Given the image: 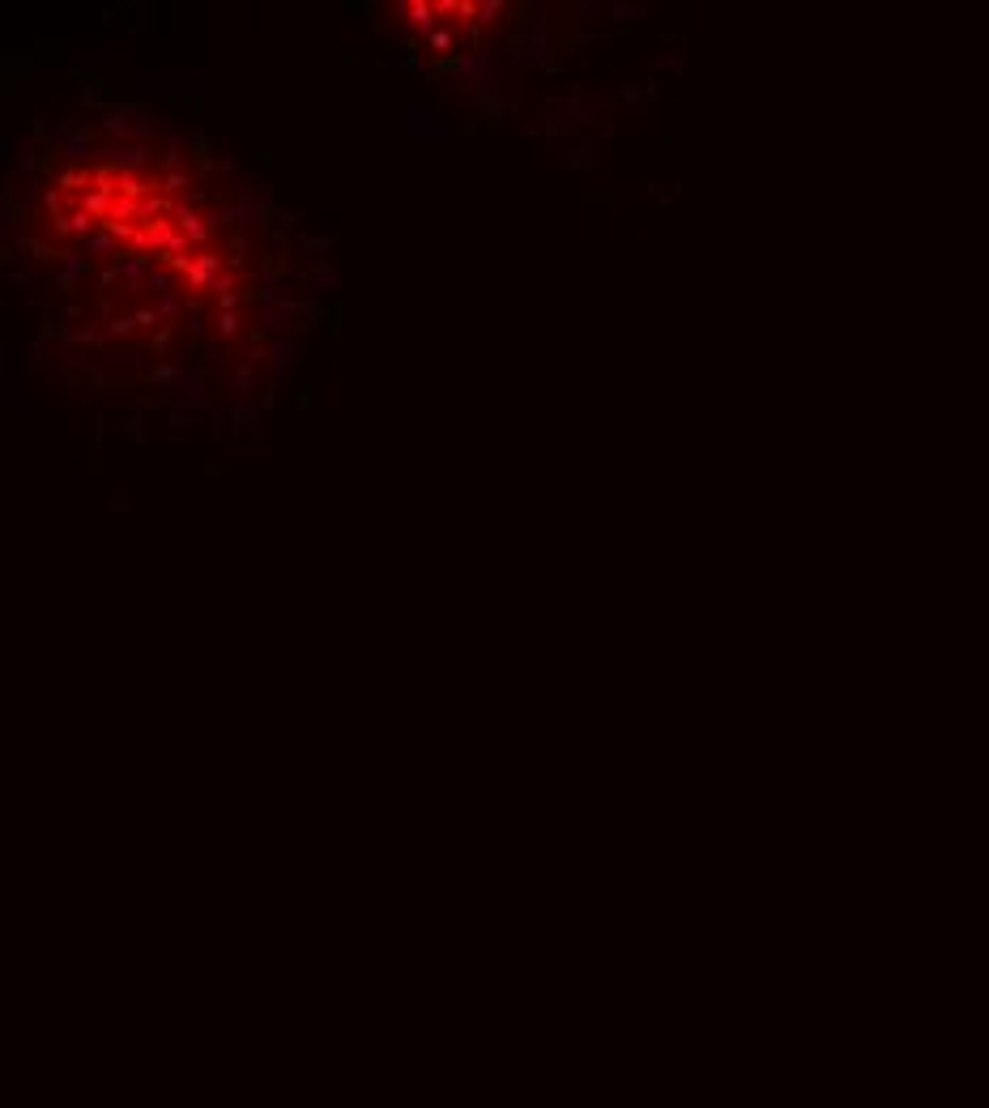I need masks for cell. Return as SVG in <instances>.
<instances>
[{"instance_id": "6da1fadb", "label": "cell", "mask_w": 989, "mask_h": 1108, "mask_svg": "<svg viewBox=\"0 0 989 1108\" xmlns=\"http://www.w3.org/2000/svg\"><path fill=\"white\" fill-rule=\"evenodd\" d=\"M179 269L188 273V286H205L218 269H222V256H196V260H184V256H171Z\"/></svg>"}, {"instance_id": "7a4b0ae2", "label": "cell", "mask_w": 989, "mask_h": 1108, "mask_svg": "<svg viewBox=\"0 0 989 1108\" xmlns=\"http://www.w3.org/2000/svg\"><path fill=\"white\" fill-rule=\"evenodd\" d=\"M397 13H401L409 26H418V30H427V35H431V26H435V18H440V4H427V0H406V4H397Z\"/></svg>"}, {"instance_id": "3957f363", "label": "cell", "mask_w": 989, "mask_h": 1108, "mask_svg": "<svg viewBox=\"0 0 989 1108\" xmlns=\"http://www.w3.org/2000/svg\"><path fill=\"white\" fill-rule=\"evenodd\" d=\"M427 47L435 52V56H448V52H457V47H461V35H457V30H431Z\"/></svg>"}, {"instance_id": "277c9868", "label": "cell", "mask_w": 989, "mask_h": 1108, "mask_svg": "<svg viewBox=\"0 0 989 1108\" xmlns=\"http://www.w3.org/2000/svg\"><path fill=\"white\" fill-rule=\"evenodd\" d=\"M218 324H222V332H227V337H231V332L239 329V320H235V316H222V320H218Z\"/></svg>"}, {"instance_id": "5b68a950", "label": "cell", "mask_w": 989, "mask_h": 1108, "mask_svg": "<svg viewBox=\"0 0 989 1108\" xmlns=\"http://www.w3.org/2000/svg\"><path fill=\"white\" fill-rule=\"evenodd\" d=\"M495 13H499V4H490V0H486V4H482V18H478V21H495Z\"/></svg>"}]
</instances>
